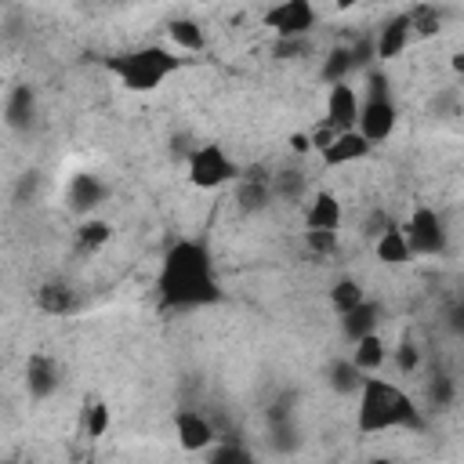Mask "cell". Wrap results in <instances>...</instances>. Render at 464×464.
Instances as JSON below:
<instances>
[{"instance_id":"1","label":"cell","mask_w":464,"mask_h":464,"mask_svg":"<svg viewBox=\"0 0 464 464\" xmlns=\"http://www.w3.org/2000/svg\"><path fill=\"white\" fill-rule=\"evenodd\" d=\"M156 294L163 308H199L221 301V283L214 276L210 250L196 239H178L160 265Z\"/></svg>"},{"instance_id":"2","label":"cell","mask_w":464,"mask_h":464,"mask_svg":"<svg viewBox=\"0 0 464 464\" xmlns=\"http://www.w3.org/2000/svg\"><path fill=\"white\" fill-rule=\"evenodd\" d=\"M355 428L362 435H377V431H392V428L420 431L424 428V417H420V410L413 406V399L402 388H395L384 377H366V384L359 392Z\"/></svg>"},{"instance_id":"3","label":"cell","mask_w":464,"mask_h":464,"mask_svg":"<svg viewBox=\"0 0 464 464\" xmlns=\"http://www.w3.org/2000/svg\"><path fill=\"white\" fill-rule=\"evenodd\" d=\"M178 69H181V58L167 47H156V44H145V47H134V51H123V54L109 58V72L130 94H152Z\"/></svg>"},{"instance_id":"4","label":"cell","mask_w":464,"mask_h":464,"mask_svg":"<svg viewBox=\"0 0 464 464\" xmlns=\"http://www.w3.org/2000/svg\"><path fill=\"white\" fill-rule=\"evenodd\" d=\"M236 178H239V163L218 141L196 145L188 152V181L196 188H221L225 181H236Z\"/></svg>"},{"instance_id":"5","label":"cell","mask_w":464,"mask_h":464,"mask_svg":"<svg viewBox=\"0 0 464 464\" xmlns=\"http://www.w3.org/2000/svg\"><path fill=\"white\" fill-rule=\"evenodd\" d=\"M261 22H265V29H272L279 40H304V36L315 29L319 11H315L308 0H283V4L268 7V11L261 14Z\"/></svg>"},{"instance_id":"6","label":"cell","mask_w":464,"mask_h":464,"mask_svg":"<svg viewBox=\"0 0 464 464\" xmlns=\"http://www.w3.org/2000/svg\"><path fill=\"white\" fill-rule=\"evenodd\" d=\"M402 232H406L410 250H413V254H424V257L442 254V250H446V239H450L446 221H442L431 207H413V214L406 218Z\"/></svg>"},{"instance_id":"7","label":"cell","mask_w":464,"mask_h":464,"mask_svg":"<svg viewBox=\"0 0 464 464\" xmlns=\"http://www.w3.org/2000/svg\"><path fill=\"white\" fill-rule=\"evenodd\" d=\"M359 109H362V98L352 87V80L330 83V91H326V123L337 134H348V130L359 127Z\"/></svg>"},{"instance_id":"8","label":"cell","mask_w":464,"mask_h":464,"mask_svg":"<svg viewBox=\"0 0 464 464\" xmlns=\"http://www.w3.org/2000/svg\"><path fill=\"white\" fill-rule=\"evenodd\" d=\"M395 123H399V109H395V102H392V98H362L359 127H355V130H359L370 145L388 141V138H392V130H395Z\"/></svg>"},{"instance_id":"9","label":"cell","mask_w":464,"mask_h":464,"mask_svg":"<svg viewBox=\"0 0 464 464\" xmlns=\"http://www.w3.org/2000/svg\"><path fill=\"white\" fill-rule=\"evenodd\" d=\"M272 196H276V192H272V174H268L265 167H246V170H239V178H236V203H239L243 214L261 210Z\"/></svg>"},{"instance_id":"10","label":"cell","mask_w":464,"mask_h":464,"mask_svg":"<svg viewBox=\"0 0 464 464\" xmlns=\"http://www.w3.org/2000/svg\"><path fill=\"white\" fill-rule=\"evenodd\" d=\"M410 40H413V33H410V18H406V11H399V14L384 18V22H381V29L373 33L377 62H395V58L410 47Z\"/></svg>"},{"instance_id":"11","label":"cell","mask_w":464,"mask_h":464,"mask_svg":"<svg viewBox=\"0 0 464 464\" xmlns=\"http://www.w3.org/2000/svg\"><path fill=\"white\" fill-rule=\"evenodd\" d=\"M174 431H178V446H181L185 453L210 450V446H214V439H218L214 424H210L203 413H196V410H181V413H178V420H174Z\"/></svg>"},{"instance_id":"12","label":"cell","mask_w":464,"mask_h":464,"mask_svg":"<svg viewBox=\"0 0 464 464\" xmlns=\"http://www.w3.org/2000/svg\"><path fill=\"white\" fill-rule=\"evenodd\" d=\"M58 362L51 359V355H44V352H33L29 355V362H25V388H29V395L33 399H47V395H54L58 392Z\"/></svg>"},{"instance_id":"13","label":"cell","mask_w":464,"mask_h":464,"mask_svg":"<svg viewBox=\"0 0 464 464\" xmlns=\"http://www.w3.org/2000/svg\"><path fill=\"white\" fill-rule=\"evenodd\" d=\"M370 149H373V145H370L359 130H348V134H337V138H334V145L319 152V160H323V167H348V163L366 160V156H370Z\"/></svg>"},{"instance_id":"14","label":"cell","mask_w":464,"mask_h":464,"mask_svg":"<svg viewBox=\"0 0 464 464\" xmlns=\"http://www.w3.org/2000/svg\"><path fill=\"white\" fill-rule=\"evenodd\" d=\"M341 218H344V210H341V199L334 192H315L308 199V210H304V225L308 228H315V232H337L341 228Z\"/></svg>"},{"instance_id":"15","label":"cell","mask_w":464,"mask_h":464,"mask_svg":"<svg viewBox=\"0 0 464 464\" xmlns=\"http://www.w3.org/2000/svg\"><path fill=\"white\" fill-rule=\"evenodd\" d=\"M36 308L44 312V315H69L72 308H76V290L65 283V279H47V283H40L36 286Z\"/></svg>"},{"instance_id":"16","label":"cell","mask_w":464,"mask_h":464,"mask_svg":"<svg viewBox=\"0 0 464 464\" xmlns=\"http://www.w3.org/2000/svg\"><path fill=\"white\" fill-rule=\"evenodd\" d=\"M373 250H377V261H381V265H406V261L413 257L402 225H388V228L373 239Z\"/></svg>"},{"instance_id":"17","label":"cell","mask_w":464,"mask_h":464,"mask_svg":"<svg viewBox=\"0 0 464 464\" xmlns=\"http://www.w3.org/2000/svg\"><path fill=\"white\" fill-rule=\"evenodd\" d=\"M377 323H381V308H377L373 301H362L355 312L341 315V334L355 344V341H362V337L377 334Z\"/></svg>"},{"instance_id":"18","label":"cell","mask_w":464,"mask_h":464,"mask_svg":"<svg viewBox=\"0 0 464 464\" xmlns=\"http://www.w3.org/2000/svg\"><path fill=\"white\" fill-rule=\"evenodd\" d=\"M384 359H388V344H384V337L381 334H370V337H362V341H355V348H352V362L370 377V373H377L381 366H384Z\"/></svg>"},{"instance_id":"19","label":"cell","mask_w":464,"mask_h":464,"mask_svg":"<svg viewBox=\"0 0 464 464\" xmlns=\"http://www.w3.org/2000/svg\"><path fill=\"white\" fill-rule=\"evenodd\" d=\"M105 199V185L94 174H76L69 185V207L72 210H94Z\"/></svg>"},{"instance_id":"20","label":"cell","mask_w":464,"mask_h":464,"mask_svg":"<svg viewBox=\"0 0 464 464\" xmlns=\"http://www.w3.org/2000/svg\"><path fill=\"white\" fill-rule=\"evenodd\" d=\"M326 377H330V388H334L337 395H355V392H362V384H366V373H362L352 359H334L330 370H326Z\"/></svg>"},{"instance_id":"21","label":"cell","mask_w":464,"mask_h":464,"mask_svg":"<svg viewBox=\"0 0 464 464\" xmlns=\"http://www.w3.org/2000/svg\"><path fill=\"white\" fill-rule=\"evenodd\" d=\"M167 36L181 51H203L207 47V33H203V25L196 18H170L167 22Z\"/></svg>"},{"instance_id":"22","label":"cell","mask_w":464,"mask_h":464,"mask_svg":"<svg viewBox=\"0 0 464 464\" xmlns=\"http://www.w3.org/2000/svg\"><path fill=\"white\" fill-rule=\"evenodd\" d=\"M362 301H366V290H362V283H359V279H352V276H341V279L330 286V304H334V312H337V315L355 312Z\"/></svg>"},{"instance_id":"23","label":"cell","mask_w":464,"mask_h":464,"mask_svg":"<svg viewBox=\"0 0 464 464\" xmlns=\"http://www.w3.org/2000/svg\"><path fill=\"white\" fill-rule=\"evenodd\" d=\"M406 18H410L413 36H435L442 29V7H435V4H413V7H406Z\"/></svg>"},{"instance_id":"24","label":"cell","mask_w":464,"mask_h":464,"mask_svg":"<svg viewBox=\"0 0 464 464\" xmlns=\"http://www.w3.org/2000/svg\"><path fill=\"white\" fill-rule=\"evenodd\" d=\"M112 239V225L109 221H102V218H87V221H80V228H76V246L80 250H98V246H105Z\"/></svg>"},{"instance_id":"25","label":"cell","mask_w":464,"mask_h":464,"mask_svg":"<svg viewBox=\"0 0 464 464\" xmlns=\"http://www.w3.org/2000/svg\"><path fill=\"white\" fill-rule=\"evenodd\" d=\"M355 69V58H352V51H348V44H341V47H334L330 54H326V62H323V80L326 83H341V80H348V72Z\"/></svg>"},{"instance_id":"26","label":"cell","mask_w":464,"mask_h":464,"mask_svg":"<svg viewBox=\"0 0 464 464\" xmlns=\"http://www.w3.org/2000/svg\"><path fill=\"white\" fill-rule=\"evenodd\" d=\"M33 120V91L29 87H14L7 98V123L11 127H29Z\"/></svg>"},{"instance_id":"27","label":"cell","mask_w":464,"mask_h":464,"mask_svg":"<svg viewBox=\"0 0 464 464\" xmlns=\"http://www.w3.org/2000/svg\"><path fill=\"white\" fill-rule=\"evenodd\" d=\"M109 431V406L102 399H91L83 406V435L87 439H102Z\"/></svg>"},{"instance_id":"28","label":"cell","mask_w":464,"mask_h":464,"mask_svg":"<svg viewBox=\"0 0 464 464\" xmlns=\"http://www.w3.org/2000/svg\"><path fill=\"white\" fill-rule=\"evenodd\" d=\"M301 188H304V174H301L297 167L272 174V192H276V196H283V199H294Z\"/></svg>"},{"instance_id":"29","label":"cell","mask_w":464,"mask_h":464,"mask_svg":"<svg viewBox=\"0 0 464 464\" xmlns=\"http://www.w3.org/2000/svg\"><path fill=\"white\" fill-rule=\"evenodd\" d=\"M207 464H254V457L239 442H221L218 450H210Z\"/></svg>"},{"instance_id":"30","label":"cell","mask_w":464,"mask_h":464,"mask_svg":"<svg viewBox=\"0 0 464 464\" xmlns=\"http://www.w3.org/2000/svg\"><path fill=\"white\" fill-rule=\"evenodd\" d=\"M304 243H308V250L315 254V257H330V254H337V232H315V228H308L304 232Z\"/></svg>"},{"instance_id":"31","label":"cell","mask_w":464,"mask_h":464,"mask_svg":"<svg viewBox=\"0 0 464 464\" xmlns=\"http://www.w3.org/2000/svg\"><path fill=\"white\" fill-rule=\"evenodd\" d=\"M395 366H399L402 373H417V366H420V348H417L413 341H399V344H395Z\"/></svg>"},{"instance_id":"32","label":"cell","mask_w":464,"mask_h":464,"mask_svg":"<svg viewBox=\"0 0 464 464\" xmlns=\"http://www.w3.org/2000/svg\"><path fill=\"white\" fill-rule=\"evenodd\" d=\"M308 138H312V149H315V152H323V149H330V145H334L337 130L323 120V123H315V127H312V134H308Z\"/></svg>"},{"instance_id":"33","label":"cell","mask_w":464,"mask_h":464,"mask_svg":"<svg viewBox=\"0 0 464 464\" xmlns=\"http://www.w3.org/2000/svg\"><path fill=\"white\" fill-rule=\"evenodd\" d=\"M450 395H453V384H450V377H435V381H428V399L431 402H439V406H446L450 402Z\"/></svg>"},{"instance_id":"34","label":"cell","mask_w":464,"mask_h":464,"mask_svg":"<svg viewBox=\"0 0 464 464\" xmlns=\"http://www.w3.org/2000/svg\"><path fill=\"white\" fill-rule=\"evenodd\" d=\"M290 149L294 152H308L312 149V138L308 134H290Z\"/></svg>"},{"instance_id":"35","label":"cell","mask_w":464,"mask_h":464,"mask_svg":"<svg viewBox=\"0 0 464 464\" xmlns=\"http://www.w3.org/2000/svg\"><path fill=\"white\" fill-rule=\"evenodd\" d=\"M450 65H453L457 72H464V51H460V54H453V62H450Z\"/></svg>"},{"instance_id":"36","label":"cell","mask_w":464,"mask_h":464,"mask_svg":"<svg viewBox=\"0 0 464 464\" xmlns=\"http://www.w3.org/2000/svg\"><path fill=\"white\" fill-rule=\"evenodd\" d=\"M366 464H392V460H384V457H377V460H366Z\"/></svg>"},{"instance_id":"37","label":"cell","mask_w":464,"mask_h":464,"mask_svg":"<svg viewBox=\"0 0 464 464\" xmlns=\"http://www.w3.org/2000/svg\"><path fill=\"white\" fill-rule=\"evenodd\" d=\"M7 464H11V460H7Z\"/></svg>"},{"instance_id":"38","label":"cell","mask_w":464,"mask_h":464,"mask_svg":"<svg viewBox=\"0 0 464 464\" xmlns=\"http://www.w3.org/2000/svg\"><path fill=\"white\" fill-rule=\"evenodd\" d=\"M254 464H257V460H254Z\"/></svg>"}]
</instances>
